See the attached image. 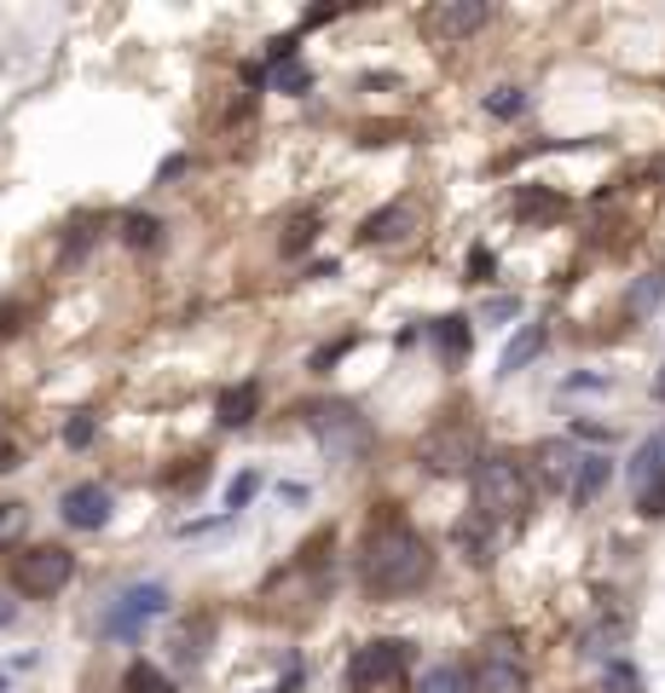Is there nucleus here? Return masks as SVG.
I'll use <instances>...</instances> for the list:
<instances>
[{
    "label": "nucleus",
    "mask_w": 665,
    "mask_h": 693,
    "mask_svg": "<svg viewBox=\"0 0 665 693\" xmlns=\"http://www.w3.org/2000/svg\"><path fill=\"white\" fill-rule=\"evenodd\" d=\"M359 578H365L371 596H411L434 578V549L422 543V532L399 515L394 503H382L371 526H365V543H359Z\"/></svg>",
    "instance_id": "obj_1"
},
{
    "label": "nucleus",
    "mask_w": 665,
    "mask_h": 693,
    "mask_svg": "<svg viewBox=\"0 0 665 693\" xmlns=\"http://www.w3.org/2000/svg\"><path fill=\"white\" fill-rule=\"evenodd\" d=\"M301 422H307V434L318 439V451L330 462H359L371 451V422L348 399H307L301 404Z\"/></svg>",
    "instance_id": "obj_2"
},
{
    "label": "nucleus",
    "mask_w": 665,
    "mask_h": 693,
    "mask_svg": "<svg viewBox=\"0 0 665 693\" xmlns=\"http://www.w3.org/2000/svg\"><path fill=\"white\" fill-rule=\"evenodd\" d=\"M527 503H533V480L515 457H480L475 462V515L480 520H492V526L521 520Z\"/></svg>",
    "instance_id": "obj_3"
},
{
    "label": "nucleus",
    "mask_w": 665,
    "mask_h": 693,
    "mask_svg": "<svg viewBox=\"0 0 665 693\" xmlns=\"http://www.w3.org/2000/svg\"><path fill=\"white\" fill-rule=\"evenodd\" d=\"M411 677V642L376 636L365 647H353L348 659V693H406Z\"/></svg>",
    "instance_id": "obj_4"
},
{
    "label": "nucleus",
    "mask_w": 665,
    "mask_h": 693,
    "mask_svg": "<svg viewBox=\"0 0 665 693\" xmlns=\"http://www.w3.org/2000/svg\"><path fill=\"white\" fill-rule=\"evenodd\" d=\"M480 462V427L469 411H446L422 434V468L429 474H469Z\"/></svg>",
    "instance_id": "obj_5"
},
{
    "label": "nucleus",
    "mask_w": 665,
    "mask_h": 693,
    "mask_svg": "<svg viewBox=\"0 0 665 693\" xmlns=\"http://www.w3.org/2000/svg\"><path fill=\"white\" fill-rule=\"evenodd\" d=\"M70 578H75V555L65 543H35L24 555H12V566H7V584L30 601H52Z\"/></svg>",
    "instance_id": "obj_6"
},
{
    "label": "nucleus",
    "mask_w": 665,
    "mask_h": 693,
    "mask_svg": "<svg viewBox=\"0 0 665 693\" xmlns=\"http://www.w3.org/2000/svg\"><path fill=\"white\" fill-rule=\"evenodd\" d=\"M168 601H174L168 584H128L122 596H116L105 613H98V636H105V642H133L151 619L168 613Z\"/></svg>",
    "instance_id": "obj_7"
},
{
    "label": "nucleus",
    "mask_w": 665,
    "mask_h": 693,
    "mask_svg": "<svg viewBox=\"0 0 665 693\" xmlns=\"http://www.w3.org/2000/svg\"><path fill=\"white\" fill-rule=\"evenodd\" d=\"M463 693H527V659L510 636H487L463 677Z\"/></svg>",
    "instance_id": "obj_8"
},
{
    "label": "nucleus",
    "mask_w": 665,
    "mask_h": 693,
    "mask_svg": "<svg viewBox=\"0 0 665 693\" xmlns=\"http://www.w3.org/2000/svg\"><path fill=\"white\" fill-rule=\"evenodd\" d=\"M631 508L642 520L665 515V427L642 439L637 457H631Z\"/></svg>",
    "instance_id": "obj_9"
},
{
    "label": "nucleus",
    "mask_w": 665,
    "mask_h": 693,
    "mask_svg": "<svg viewBox=\"0 0 665 693\" xmlns=\"http://www.w3.org/2000/svg\"><path fill=\"white\" fill-rule=\"evenodd\" d=\"M487 17H492L487 0H440V7L422 12V35L440 40V47H452V40H469Z\"/></svg>",
    "instance_id": "obj_10"
},
{
    "label": "nucleus",
    "mask_w": 665,
    "mask_h": 693,
    "mask_svg": "<svg viewBox=\"0 0 665 693\" xmlns=\"http://www.w3.org/2000/svg\"><path fill=\"white\" fill-rule=\"evenodd\" d=\"M58 520H65L70 532H98V526L110 520V492H105L98 480L70 485V492L58 497Z\"/></svg>",
    "instance_id": "obj_11"
},
{
    "label": "nucleus",
    "mask_w": 665,
    "mask_h": 693,
    "mask_svg": "<svg viewBox=\"0 0 665 693\" xmlns=\"http://www.w3.org/2000/svg\"><path fill=\"white\" fill-rule=\"evenodd\" d=\"M422 232V209L411 197H399V202H388V209H376L365 226H359V243H376V249H388V243H406V237H417Z\"/></svg>",
    "instance_id": "obj_12"
},
{
    "label": "nucleus",
    "mask_w": 665,
    "mask_h": 693,
    "mask_svg": "<svg viewBox=\"0 0 665 693\" xmlns=\"http://www.w3.org/2000/svg\"><path fill=\"white\" fill-rule=\"evenodd\" d=\"M533 462H538V485H550V492H568L573 474H579V451L568 439H544L533 451Z\"/></svg>",
    "instance_id": "obj_13"
},
{
    "label": "nucleus",
    "mask_w": 665,
    "mask_h": 693,
    "mask_svg": "<svg viewBox=\"0 0 665 693\" xmlns=\"http://www.w3.org/2000/svg\"><path fill=\"white\" fill-rule=\"evenodd\" d=\"M255 411H260V381H237V387H226V394L214 399V422L220 427H249Z\"/></svg>",
    "instance_id": "obj_14"
},
{
    "label": "nucleus",
    "mask_w": 665,
    "mask_h": 693,
    "mask_svg": "<svg viewBox=\"0 0 665 693\" xmlns=\"http://www.w3.org/2000/svg\"><path fill=\"white\" fill-rule=\"evenodd\" d=\"M568 214V197L544 191V186H521L515 191V220L521 226H544V220H561Z\"/></svg>",
    "instance_id": "obj_15"
},
{
    "label": "nucleus",
    "mask_w": 665,
    "mask_h": 693,
    "mask_svg": "<svg viewBox=\"0 0 665 693\" xmlns=\"http://www.w3.org/2000/svg\"><path fill=\"white\" fill-rule=\"evenodd\" d=\"M429 336H434V346H440V359H446V364H463V359H469V346H475L469 318H463V313L434 318V324H429Z\"/></svg>",
    "instance_id": "obj_16"
},
{
    "label": "nucleus",
    "mask_w": 665,
    "mask_h": 693,
    "mask_svg": "<svg viewBox=\"0 0 665 693\" xmlns=\"http://www.w3.org/2000/svg\"><path fill=\"white\" fill-rule=\"evenodd\" d=\"M614 480V462L602 457V451H591V457H579V474H573V485H568V497L584 508V503H596L602 497V485Z\"/></svg>",
    "instance_id": "obj_17"
},
{
    "label": "nucleus",
    "mask_w": 665,
    "mask_h": 693,
    "mask_svg": "<svg viewBox=\"0 0 665 693\" xmlns=\"http://www.w3.org/2000/svg\"><path fill=\"white\" fill-rule=\"evenodd\" d=\"M544 341H550V330L544 324H527L510 346H503V359H498V376H515V371H527V364L544 353Z\"/></svg>",
    "instance_id": "obj_18"
},
{
    "label": "nucleus",
    "mask_w": 665,
    "mask_h": 693,
    "mask_svg": "<svg viewBox=\"0 0 665 693\" xmlns=\"http://www.w3.org/2000/svg\"><path fill=\"white\" fill-rule=\"evenodd\" d=\"M457 543H463V555H469L475 566H487V561H492V549H498V532H492V520L463 515V520H457Z\"/></svg>",
    "instance_id": "obj_19"
},
{
    "label": "nucleus",
    "mask_w": 665,
    "mask_h": 693,
    "mask_svg": "<svg viewBox=\"0 0 665 693\" xmlns=\"http://www.w3.org/2000/svg\"><path fill=\"white\" fill-rule=\"evenodd\" d=\"M313 237H318V209H295V214H284V226H278V249H284V255H307Z\"/></svg>",
    "instance_id": "obj_20"
},
{
    "label": "nucleus",
    "mask_w": 665,
    "mask_h": 693,
    "mask_svg": "<svg viewBox=\"0 0 665 693\" xmlns=\"http://www.w3.org/2000/svg\"><path fill=\"white\" fill-rule=\"evenodd\" d=\"M209 636H214V613H203L197 624L179 630V636H174V659H179V665H197V659H203V642H209Z\"/></svg>",
    "instance_id": "obj_21"
},
{
    "label": "nucleus",
    "mask_w": 665,
    "mask_h": 693,
    "mask_svg": "<svg viewBox=\"0 0 665 693\" xmlns=\"http://www.w3.org/2000/svg\"><path fill=\"white\" fill-rule=\"evenodd\" d=\"M122 693H174V682L163 677L156 665H145V659H133L128 670H122Z\"/></svg>",
    "instance_id": "obj_22"
},
{
    "label": "nucleus",
    "mask_w": 665,
    "mask_h": 693,
    "mask_svg": "<svg viewBox=\"0 0 665 693\" xmlns=\"http://www.w3.org/2000/svg\"><path fill=\"white\" fill-rule=\"evenodd\" d=\"M307 87H313V75H307V64H301V58H284V64H272V93L301 98Z\"/></svg>",
    "instance_id": "obj_23"
},
{
    "label": "nucleus",
    "mask_w": 665,
    "mask_h": 693,
    "mask_svg": "<svg viewBox=\"0 0 665 693\" xmlns=\"http://www.w3.org/2000/svg\"><path fill=\"white\" fill-rule=\"evenodd\" d=\"M660 301H665V272H649V278H642L637 290H631V313L642 318V313H654Z\"/></svg>",
    "instance_id": "obj_24"
},
{
    "label": "nucleus",
    "mask_w": 665,
    "mask_h": 693,
    "mask_svg": "<svg viewBox=\"0 0 665 693\" xmlns=\"http://www.w3.org/2000/svg\"><path fill=\"white\" fill-rule=\"evenodd\" d=\"M521 110H527V93H521V87H498V93H487V116L510 121V116H521Z\"/></svg>",
    "instance_id": "obj_25"
},
{
    "label": "nucleus",
    "mask_w": 665,
    "mask_h": 693,
    "mask_svg": "<svg viewBox=\"0 0 665 693\" xmlns=\"http://www.w3.org/2000/svg\"><path fill=\"white\" fill-rule=\"evenodd\" d=\"M255 492H260V474H255V468H244V474H237V480L226 485V515L249 508V503H255Z\"/></svg>",
    "instance_id": "obj_26"
},
{
    "label": "nucleus",
    "mask_w": 665,
    "mask_h": 693,
    "mask_svg": "<svg viewBox=\"0 0 665 693\" xmlns=\"http://www.w3.org/2000/svg\"><path fill=\"white\" fill-rule=\"evenodd\" d=\"M602 688H608V693H642V677L625 659H614L608 670H602Z\"/></svg>",
    "instance_id": "obj_27"
},
{
    "label": "nucleus",
    "mask_w": 665,
    "mask_h": 693,
    "mask_svg": "<svg viewBox=\"0 0 665 693\" xmlns=\"http://www.w3.org/2000/svg\"><path fill=\"white\" fill-rule=\"evenodd\" d=\"M156 232H163V226H156L151 214H128V220H122V237L133 243V249H151V243H156Z\"/></svg>",
    "instance_id": "obj_28"
},
{
    "label": "nucleus",
    "mask_w": 665,
    "mask_h": 693,
    "mask_svg": "<svg viewBox=\"0 0 665 693\" xmlns=\"http://www.w3.org/2000/svg\"><path fill=\"white\" fill-rule=\"evenodd\" d=\"M93 434H98V416H70L65 422V445H70V451H88V445H93Z\"/></svg>",
    "instance_id": "obj_29"
},
{
    "label": "nucleus",
    "mask_w": 665,
    "mask_h": 693,
    "mask_svg": "<svg viewBox=\"0 0 665 693\" xmlns=\"http://www.w3.org/2000/svg\"><path fill=\"white\" fill-rule=\"evenodd\" d=\"M422 693H463V670L457 665H434L429 677H422Z\"/></svg>",
    "instance_id": "obj_30"
},
{
    "label": "nucleus",
    "mask_w": 665,
    "mask_h": 693,
    "mask_svg": "<svg viewBox=\"0 0 665 693\" xmlns=\"http://www.w3.org/2000/svg\"><path fill=\"white\" fill-rule=\"evenodd\" d=\"M24 520H30V515H24V503H0V549H7L18 532H24Z\"/></svg>",
    "instance_id": "obj_31"
},
{
    "label": "nucleus",
    "mask_w": 665,
    "mask_h": 693,
    "mask_svg": "<svg viewBox=\"0 0 665 693\" xmlns=\"http://www.w3.org/2000/svg\"><path fill=\"white\" fill-rule=\"evenodd\" d=\"M492 272H498V255H492V249H475V255H469V283H487Z\"/></svg>",
    "instance_id": "obj_32"
},
{
    "label": "nucleus",
    "mask_w": 665,
    "mask_h": 693,
    "mask_svg": "<svg viewBox=\"0 0 665 693\" xmlns=\"http://www.w3.org/2000/svg\"><path fill=\"white\" fill-rule=\"evenodd\" d=\"M348 346H353V341H336V346H325V353H313V371H330V364L348 353Z\"/></svg>",
    "instance_id": "obj_33"
},
{
    "label": "nucleus",
    "mask_w": 665,
    "mask_h": 693,
    "mask_svg": "<svg viewBox=\"0 0 665 693\" xmlns=\"http://www.w3.org/2000/svg\"><path fill=\"white\" fill-rule=\"evenodd\" d=\"M330 17H336V7H313L307 17H301V30H318V24H330Z\"/></svg>",
    "instance_id": "obj_34"
},
{
    "label": "nucleus",
    "mask_w": 665,
    "mask_h": 693,
    "mask_svg": "<svg viewBox=\"0 0 665 693\" xmlns=\"http://www.w3.org/2000/svg\"><path fill=\"white\" fill-rule=\"evenodd\" d=\"M573 434H579V439H614V427H596V422H579V427H573Z\"/></svg>",
    "instance_id": "obj_35"
},
{
    "label": "nucleus",
    "mask_w": 665,
    "mask_h": 693,
    "mask_svg": "<svg viewBox=\"0 0 665 693\" xmlns=\"http://www.w3.org/2000/svg\"><path fill=\"white\" fill-rule=\"evenodd\" d=\"M510 313H521V301H510V295H503V301H492V307H487V318H510Z\"/></svg>",
    "instance_id": "obj_36"
},
{
    "label": "nucleus",
    "mask_w": 665,
    "mask_h": 693,
    "mask_svg": "<svg viewBox=\"0 0 665 693\" xmlns=\"http://www.w3.org/2000/svg\"><path fill=\"white\" fill-rule=\"evenodd\" d=\"M0 468H18V445L12 439H0Z\"/></svg>",
    "instance_id": "obj_37"
},
{
    "label": "nucleus",
    "mask_w": 665,
    "mask_h": 693,
    "mask_svg": "<svg viewBox=\"0 0 665 693\" xmlns=\"http://www.w3.org/2000/svg\"><path fill=\"white\" fill-rule=\"evenodd\" d=\"M12 624V601H0V630H7Z\"/></svg>",
    "instance_id": "obj_38"
},
{
    "label": "nucleus",
    "mask_w": 665,
    "mask_h": 693,
    "mask_svg": "<svg viewBox=\"0 0 665 693\" xmlns=\"http://www.w3.org/2000/svg\"><path fill=\"white\" fill-rule=\"evenodd\" d=\"M654 399H665V376H660V381H654Z\"/></svg>",
    "instance_id": "obj_39"
},
{
    "label": "nucleus",
    "mask_w": 665,
    "mask_h": 693,
    "mask_svg": "<svg viewBox=\"0 0 665 693\" xmlns=\"http://www.w3.org/2000/svg\"><path fill=\"white\" fill-rule=\"evenodd\" d=\"M0 688H7V677H0Z\"/></svg>",
    "instance_id": "obj_40"
}]
</instances>
